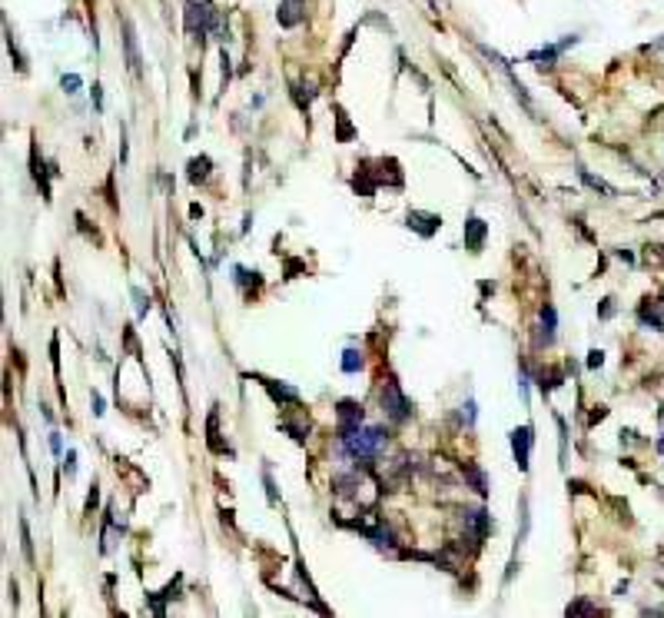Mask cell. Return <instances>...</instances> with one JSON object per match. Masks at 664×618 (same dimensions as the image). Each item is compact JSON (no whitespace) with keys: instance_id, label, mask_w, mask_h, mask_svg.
<instances>
[{"instance_id":"obj_13","label":"cell","mask_w":664,"mask_h":618,"mask_svg":"<svg viewBox=\"0 0 664 618\" xmlns=\"http://www.w3.org/2000/svg\"><path fill=\"white\" fill-rule=\"evenodd\" d=\"M578 173H581V180L588 183L591 190H601L604 196H615V190H611V186H608V183H604V180H598V177H591L588 170H578Z\"/></svg>"},{"instance_id":"obj_2","label":"cell","mask_w":664,"mask_h":618,"mask_svg":"<svg viewBox=\"0 0 664 618\" xmlns=\"http://www.w3.org/2000/svg\"><path fill=\"white\" fill-rule=\"evenodd\" d=\"M379 396H382V409H385V416H389L392 423H406L408 416H412V402L402 396V389H399L395 379H389Z\"/></svg>"},{"instance_id":"obj_9","label":"cell","mask_w":664,"mask_h":618,"mask_svg":"<svg viewBox=\"0 0 664 618\" xmlns=\"http://www.w3.org/2000/svg\"><path fill=\"white\" fill-rule=\"evenodd\" d=\"M123 44H126V60H130V70L140 74V50H136V33L130 27V20H123Z\"/></svg>"},{"instance_id":"obj_18","label":"cell","mask_w":664,"mask_h":618,"mask_svg":"<svg viewBox=\"0 0 664 618\" xmlns=\"http://www.w3.org/2000/svg\"><path fill=\"white\" fill-rule=\"evenodd\" d=\"M572 612H588V615H595L598 608H595V605H588V602H578V605H568V615H572Z\"/></svg>"},{"instance_id":"obj_10","label":"cell","mask_w":664,"mask_h":618,"mask_svg":"<svg viewBox=\"0 0 664 618\" xmlns=\"http://www.w3.org/2000/svg\"><path fill=\"white\" fill-rule=\"evenodd\" d=\"M359 489V472H342V475H335V492L339 496H352Z\"/></svg>"},{"instance_id":"obj_20","label":"cell","mask_w":664,"mask_h":618,"mask_svg":"<svg viewBox=\"0 0 664 618\" xmlns=\"http://www.w3.org/2000/svg\"><path fill=\"white\" fill-rule=\"evenodd\" d=\"M615 313V306H611V300H601V316H611Z\"/></svg>"},{"instance_id":"obj_6","label":"cell","mask_w":664,"mask_h":618,"mask_svg":"<svg viewBox=\"0 0 664 618\" xmlns=\"http://www.w3.org/2000/svg\"><path fill=\"white\" fill-rule=\"evenodd\" d=\"M408 227L419 229L422 236H432V233L442 227V216H435V213H422V210H412V213H408Z\"/></svg>"},{"instance_id":"obj_7","label":"cell","mask_w":664,"mask_h":618,"mask_svg":"<svg viewBox=\"0 0 664 618\" xmlns=\"http://www.w3.org/2000/svg\"><path fill=\"white\" fill-rule=\"evenodd\" d=\"M485 233H488V227H485L479 216H472L465 223V246L472 250V253H482V243H485Z\"/></svg>"},{"instance_id":"obj_17","label":"cell","mask_w":664,"mask_h":618,"mask_svg":"<svg viewBox=\"0 0 664 618\" xmlns=\"http://www.w3.org/2000/svg\"><path fill=\"white\" fill-rule=\"evenodd\" d=\"M349 136H352V127H349L346 113H339V140H349Z\"/></svg>"},{"instance_id":"obj_5","label":"cell","mask_w":664,"mask_h":618,"mask_svg":"<svg viewBox=\"0 0 664 618\" xmlns=\"http://www.w3.org/2000/svg\"><path fill=\"white\" fill-rule=\"evenodd\" d=\"M512 449H515V459H518V469L525 472L529 469V449H531V429H515L512 432Z\"/></svg>"},{"instance_id":"obj_21","label":"cell","mask_w":664,"mask_h":618,"mask_svg":"<svg viewBox=\"0 0 664 618\" xmlns=\"http://www.w3.org/2000/svg\"><path fill=\"white\" fill-rule=\"evenodd\" d=\"M658 449H661V453H664V439H661V442H658Z\"/></svg>"},{"instance_id":"obj_12","label":"cell","mask_w":664,"mask_h":618,"mask_svg":"<svg viewBox=\"0 0 664 618\" xmlns=\"http://www.w3.org/2000/svg\"><path fill=\"white\" fill-rule=\"evenodd\" d=\"M342 369H346V373H359V369H363V352L346 349V352H342Z\"/></svg>"},{"instance_id":"obj_8","label":"cell","mask_w":664,"mask_h":618,"mask_svg":"<svg viewBox=\"0 0 664 618\" xmlns=\"http://www.w3.org/2000/svg\"><path fill=\"white\" fill-rule=\"evenodd\" d=\"M302 7H306V0H283L279 3V24L283 27H296L302 20Z\"/></svg>"},{"instance_id":"obj_15","label":"cell","mask_w":664,"mask_h":618,"mask_svg":"<svg viewBox=\"0 0 664 618\" xmlns=\"http://www.w3.org/2000/svg\"><path fill=\"white\" fill-rule=\"evenodd\" d=\"M542 323H545V343H551V336H555V309L551 306L542 309Z\"/></svg>"},{"instance_id":"obj_1","label":"cell","mask_w":664,"mask_h":618,"mask_svg":"<svg viewBox=\"0 0 664 618\" xmlns=\"http://www.w3.org/2000/svg\"><path fill=\"white\" fill-rule=\"evenodd\" d=\"M342 442H346V453H352L356 459H372V455L382 449L385 432H382V429H363V432H352V436L342 439Z\"/></svg>"},{"instance_id":"obj_14","label":"cell","mask_w":664,"mask_h":618,"mask_svg":"<svg viewBox=\"0 0 664 618\" xmlns=\"http://www.w3.org/2000/svg\"><path fill=\"white\" fill-rule=\"evenodd\" d=\"M190 177H193V180H206V177H210V160H206V156L193 160V163H190Z\"/></svg>"},{"instance_id":"obj_19","label":"cell","mask_w":664,"mask_h":618,"mask_svg":"<svg viewBox=\"0 0 664 618\" xmlns=\"http://www.w3.org/2000/svg\"><path fill=\"white\" fill-rule=\"evenodd\" d=\"M601 362H604V352H601V349L588 352V366H591V369H595V366H601Z\"/></svg>"},{"instance_id":"obj_3","label":"cell","mask_w":664,"mask_h":618,"mask_svg":"<svg viewBox=\"0 0 664 618\" xmlns=\"http://www.w3.org/2000/svg\"><path fill=\"white\" fill-rule=\"evenodd\" d=\"M335 416H339V439H349L352 432H359V425H363V406L359 402L342 399Z\"/></svg>"},{"instance_id":"obj_4","label":"cell","mask_w":664,"mask_h":618,"mask_svg":"<svg viewBox=\"0 0 664 618\" xmlns=\"http://www.w3.org/2000/svg\"><path fill=\"white\" fill-rule=\"evenodd\" d=\"M462 526H465V532L475 542H482L488 535V528H492V519H488L485 509H468V512H462Z\"/></svg>"},{"instance_id":"obj_16","label":"cell","mask_w":664,"mask_h":618,"mask_svg":"<svg viewBox=\"0 0 664 618\" xmlns=\"http://www.w3.org/2000/svg\"><path fill=\"white\" fill-rule=\"evenodd\" d=\"M60 87H63L67 93H76V87H80V76H76V74L63 76V80H60Z\"/></svg>"},{"instance_id":"obj_11","label":"cell","mask_w":664,"mask_h":618,"mask_svg":"<svg viewBox=\"0 0 664 618\" xmlns=\"http://www.w3.org/2000/svg\"><path fill=\"white\" fill-rule=\"evenodd\" d=\"M641 323H645V326H651V330H661V306H658V302H645V306H641Z\"/></svg>"}]
</instances>
